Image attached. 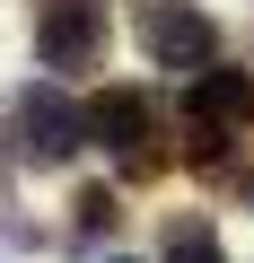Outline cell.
I'll use <instances>...</instances> for the list:
<instances>
[{
	"label": "cell",
	"mask_w": 254,
	"mask_h": 263,
	"mask_svg": "<svg viewBox=\"0 0 254 263\" xmlns=\"http://www.w3.org/2000/svg\"><path fill=\"white\" fill-rule=\"evenodd\" d=\"M114 263H123V254H114Z\"/></svg>",
	"instance_id": "ba28073f"
},
{
	"label": "cell",
	"mask_w": 254,
	"mask_h": 263,
	"mask_svg": "<svg viewBox=\"0 0 254 263\" xmlns=\"http://www.w3.org/2000/svg\"><path fill=\"white\" fill-rule=\"evenodd\" d=\"M88 149V114L62 97V79H35L9 97V158L18 167H70Z\"/></svg>",
	"instance_id": "7a4b0ae2"
},
{
	"label": "cell",
	"mask_w": 254,
	"mask_h": 263,
	"mask_svg": "<svg viewBox=\"0 0 254 263\" xmlns=\"http://www.w3.org/2000/svg\"><path fill=\"white\" fill-rule=\"evenodd\" d=\"M132 44L149 53V70H210L219 62V18L202 9V0H132Z\"/></svg>",
	"instance_id": "3957f363"
},
{
	"label": "cell",
	"mask_w": 254,
	"mask_h": 263,
	"mask_svg": "<svg viewBox=\"0 0 254 263\" xmlns=\"http://www.w3.org/2000/svg\"><path fill=\"white\" fill-rule=\"evenodd\" d=\"M79 114H88V141L114 158V176H123V184H158V176L175 167L167 123H158V97H149V88H96Z\"/></svg>",
	"instance_id": "6da1fadb"
},
{
	"label": "cell",
	"mask_w": 254,
	"mask_h": 263,
	"mask_svg": "<svg viewBox=\"0 0 254 263\" xmlns=\"http://www.w3.org/2000/svg\"><path fill=\"white\" fill-rule=\"evenodd\" d=\"M158 263H228V246H219V228L193 211V219H167V237H158Z\"/></svg>",
	"instance_id": "8992f818"
},
{
	"label": "cell",
	"mask_w": 254,
	"mask_h": 263,
	"mask_svg": "<svg viewBox=\"0 0 254 263\" xmlns=\"http://www.w3.org/2000/svg\"><path fill=\"white\" fill-rule=\"evenodd\" d=\"M105 0H44L35 9V62L53 70V79H70V70H96L105 62Z\"/></svg>",
	"instance_id": "277c9868"
},
{
	"label": "cell",
	"mask_w": 254,
	"mask_h": 263,
	"mask_svg": "<svg viewBox=\"0 0 254 263\" xmlns=\"http://www.w3.org/2000/svg\"><path fill=\"white\" fill-rule=\"evenodd\" d=\"M123 228V202H114V184H88V193H70V237L79 246H105Z\"/></svg>",
	"instance_id": "52a82bcc"
},
{
	"label": "cell",
	"mask_w": 254,
	"mask_h": 263,
	"mask_svg": "<svg viewBox=\"0 0 254 263\" xmlns=\"http://www.w3.org/2000/svg\"><path fill=\"white\" fill-rule=\"evenodd\" d=\"M184 123H210V132H254V70H228V62H210V70H193L184 79Z\"/></svg>",
	"instance_id": "5b68a950"
}]
</instances>
